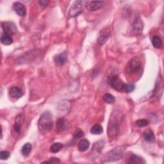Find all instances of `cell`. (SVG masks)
<instances>
[{
    "label": "cell",
    "mask_w": 164,
    "mask_h": 164,
    "mask_svg": "<svg viewBox=\"0 0 164 164\" xmlns=\"http://www.w3.org/2000/svg\"><path fill=\"white\" fill-rule=\"evenodd\" d=\"M122 118V115L117 111L112 113L107 126V135L110 139H114L118 136Z\"/></svg>",
    "instance_id": "1"
},
{
    "label": "cell",
    "mask_w": 164,
    "mask_h": 164,
    "mask_svg": "<svg viewBox=\"0 0 164 164\" xmlns=\"http://www.w3.org/2000/svg\"><path fill=\"white\" fill-rule=\"evenodd\" d=\"M53 127V116L50 112H44L38 122V128L39 131L43 134L50 131Z\"/></svg>",
    "instance_id": "2"
},
{
    "label": "cell",
    "mask_w": 164,
    "mask_h": 164,
    "mask_svg": "<svg viewBox=\"0 0 164 164\" xmlns=\"http://www.w3.org/2000/svg\"><path fill=\"white\" fill-rule=\"evenodd\" d=\"M124 155V149L122 146H119L113 149L106 155L104 162H115L121 160Z\"/></svg>",
    "instance_id": "3"
},
{
    "label": "cell",
    "mask_w": 164,
    "mask_h": 164,
    "mask_svg": "<svg viewBox=\"0 0 164 164\" xmlns=\"http://www.w3.org/2000/svg\"><path fill=\"white\" fill-rule=\"evenodd\" d=\"M87 1H75L72 4V6L70 8L69 16L71 17H74L80 14L85 8L87 5Z\"/></svg>",
    "instance_id": "4"
},
{
    "label": "cell",
    "mask_w": 164,
    "mask_h": 164,
    "mask_svg": "<svg viewBox=\"0 0 164 164\" xmlns=\"http://www.w3.org/2000/svg\"><path fill=\"white\" fill-rule=\"evenodd\" d=\"M141 67L142 65L139 60L136 58H133L128 63L126 67V71L129 74H137L140 71Z\"/></svg>",
    "instance_id": "5"
},
{
    "label": "cell",
    "mask_w": 164,
    "mask_h": 164,
    "mask_svg": "<svg viewBox=\"0 0 164 164\" xmlns=\"http://www.w3.org/2000/svg\"><path fill=\"white\" fill-rule=\"evenodd\" d=\"M110 83L112 88L117 91H124L126 85V83H124L117 76H113L110 80Z\"/></svg>",
    "instance_id": "6"
},
{
    "label": "cell",
    "mask_w": 164,
    "mask_h": 164,
    "mask_svg": "<svg viewBox=\"0 0 164 164\" xmlns=\"http://www.w3.org/2000/svg\"><path fill=\"white\" fill-rule=\"evenodd\" d=\"M110 33H111V31H110L109 28H104L103 30H102L100 32V37L98 39V43L100 45L104 44L106 42H107V41L109 38V37L110 36Z\"/></svg>",
    "instance_id": "7"
},
{
    "label": "cell",
    "mask_w": 164,
    "mask_h": 164,
    "mask_svg": "<svg viewBox=\"0 0 164 164\" xmlns=\"http://www.w3.org/2000/svg\"><path fill=\"white\" fill-rule=\"evenodd\" d=\"M143 30V24L140 19L137 17L132 25V33L133 35H139L142 33Z\"/></svg>",
    "instance_id": "8"
},
{
    "label": "cell",
    "mask_w": 164,
    "mask_h": 164,
    "mask_svg": "<svg viewBox=\"0 0 164 164\" xmlns=\"http://www.w3.org/2000/svg\"><path fill=\"white\" fill-rule=\"evenodd\" d=\"M104 4V2L102 1H92L88 2L86 7L89 11L95 12L99 11L100 9H101L103 7Z\"/></svg>",
    "instance_id": "9"
},
{
    "label": "cell",
    "mask_w": 164,
    "mask_h": 164,
    "mask_svg": "<svg viewBox=\"0 0 164 164\" xmlns=\"http://www.w3.org/2000/svg\"><path fill=\"white\" fill-rule=\"evenodd\" d=\"M9 95L13 99H19L23 95V91L19 86H14L9 89Z\"/></svg>",
    "instance_id": "10"
},
{
    "label": "cell",
    "mask_w": 164,
    "mask_h": 164,
    "mask_svg": "<svg viewBox=\"0 0 164 164\" xmlns=\"http://www.w3.org/2000/svg\"><path fill=\"white\" fill-rule=\"evenodd\" d=\"M13 8L16 14L21 17H24L26 14V9L25 6L20 2H15L13 4Z\"/></svg>",
    "instance_id": "11"
},
{
    "label": "cell",
    "mask_w": 164,
    "mask_h": 164,
    "mask_svg": "<svg viewBox=\"0 0 164 164\" xmlns=\"http://www.w3.org/2000/svg\"><path fill=\"white\" fill-rule=\"evenodd\" d=\"M2 28L3 33L11 35L15 32V25H12V23L8 22H3L2 23Z\"/></svg>",
    "instance_id": "12"
},
{
    "label": "cell",
    "mask_w": 164,
    "mask_h": 164,
    "mask_svg": "<svg viewBox=\"0 0 164 164\" xmlns=\"http://www.w3.org/2000/svg\"><path fill=\"white\" fill-rule=\"evenodd\" d=\"M67 60V55L65 53H60L57 55L54 58V61L57 65H63Z\"/></svg>",
    "instance_id": "13"
},
{
    "label": "cell",
    "mask_w": 164,
    "mask_h": 164,
    "mask_svg": "<svg viewBox=\"0 0 164 164\" xmlns=\"http://www.w3.org/2000/svg\"><path fill=\"white\" fill-rule=\"evenodd\" d=\"M90 146V142L85 139L80 140L78 144V149L81 152H84L87 150Z\"/></svg>",
    "instance_id": "14"
},
{
    "label": "cell",
    "mask_w": 164,
    "mask_h": 164,
    "mask_svg": "<svg viewBox=\"0 0 164 164\" xmlns=\"http://www.w3.org/2000/svg\"><path fill=\"white\" fill-rule=\"evenodd\" d=\"M68 127H69V123L66 120L64 119H60L58 120L56 122V128L58 130L62 131L68 128Z\"/></svg>",
    "instance_id": "15"
},
{
    "label": "cell",
    "mask_w": 164,
    "mask_h": 164,
    "mask_svg": "<svg viewBox=\"0 0 164 164\" xmlns=\"http://www.w3.org/2000/svg\"><path fill=\"white\" fill-rule=\"evenodd\" d=\"M0 40H1V42L3 44L6 45V46L12 44L13 43V41H14L11 35H10L8 34H6L5 33H2Z\"/></svg>",
    "instance_id": "16"
},
{
    "label": "cell",
    "mask_w": 164,
    "mask_h": 164,
    "mask_svg": "<svg viewBox=\"0 0 164 164\" xmlns=\"http://www.w3.org/2000/svg\"><path fill=\"white\" fill-rule=\"evenodd\" d=\"M143 137L144 140L149 142H153L155 140V135H154L153 132L150 130H148L146 131H144Z\"/></svg>",
    "instance_id": "17"
},
{
    "label": "cell",
    "mask_w": 164,
    "mask_h": 164,
    "mask_svg": "<svg viewBox=\"0 0 164 164\" xmlns=\"http://www.w3.org/2000/svg\"><path fill=\"white\" fill-rule=\"evenodd\" d=\"M129 163L131 164H142L144 163V159L136 155H132L129 158Z\"/></svg>",
    "instance_id": "18"
},
{
    "label": "cell",
    "mask_w": 164,
    "mask_h": 164,
    "mask_svg": "<svg viewBox=\"0 0 164 164\" xmlns=\"http://www.w3.org/2000/svg\"><path fill=\"white\" fill-rule=\"evenodd\" d=\"M151 42L153 47L157 48V49L160 48L162 46V41L161 39V38L158 35H155L152 37Z\"/></svg>",
    "instance_id": "19"
},
{
    "label": "cell",
    "mask_w": 164,
    "mask_h": 164,
    "mask_svg": "<svg viewBox=\"0 0 164 164\" xmlns=\"http://www.w3.org/2000/svg\"><path fill=\"white\" fill-rule=\"evenodd\" d=\"M32 144L30 143H26L23 146L21 149V153L24 157H28L32 151Z\"/></svg>",
    "instance_id": "20"
},
{
    "label": "cell",
    "mask_w": 164,
    "mask_h": 164,
    "mask_svg": "<svg viewBox=\"0 0 164 164\" xmlns=\"http://www.w3.org/2000/svg\"><path fill=\"white\" fill-rule=\"evenodd\" d=\"M103 131V127L99 124H96L91 128V133L93 135H101Z\"/></svg>",
    "instance_id": "21"
},
{
    "label": "cell",
    "mask_w": 164,
    "mask_h": 164,
    "mask_svg": "<svg viewBox=\"0 0 164 164\" xmlns=\"http://www.w3.org/2000/svg\"><path fill=\"white\" fill-rule=\"evenodd\" d=\"M63 147V145L60 142H56L51 146L50 147V151L53 153H56L59 152Z\"/></svg>",
    "instance_id": "22"
},
{
    "label": "cell",
    "mask_w": 164,
    "mask_h": 164,
    "mask_svg": "<svg viewBox=\"0 0 164 164\" xmlns=\"http://www.w3.org/2000/svg\"><path fill=\"white\" fill-rule=\"evenodd\" d=\"M103 100L105 103L111 104V103H113L115 102V99L114 96L113 95H112L111 94H109V93H107L103 95Z\"/></svg>",
    "instance_id": "23"
},
{
    "label": "cell",
    "mask_w": 164,
    "mask_h": 164,
    "mask_svg": "<svg viewBox=\"0 0 164 164\" xmlns=\"http://www.w3.org/2000/svg\"><path fill=\"white\" fill-rule=\"evenodd\" d=\"M136 125L139 127H145L148 126L149 122L146 119H139L136 121Z\"/></svg>",
    "instance_id": "24"
},
{
    "label": "cell",
    "mask_w": 164,
    "mask_h": 164,
    "mask_svg": "<svg viewBox=\"0 0 164 164\" xmlns=\"http://www.w3.org/2000/svg\"><path fill=\"white\" fill-rule=\"evenodd\" d=\"M10 156H11V154L7 151H2L0 153V158L2 160H7Z\"/></svg>",
    "instance_id": "25"
},
{
    "label": "cell",
    "mask_w": 164,
    "mask_h": 164,
    "mask_svg": "<svg viewBox=\"0 0 164 164\" xmlns=\"http://www.w3.org/2000/svg\"><path fill=\"white\" fill-rule=\"evenodd\" d=\"M135 89V85L133 84H126L124 87V90L127 92H131Z\"/></svg>",
    "instance_id": "26"
},
{
    "label": "cell",
    "mask_w": 164,
    "mask_h": 164,
    "mask_svg": "<svg viewBox=\"0 0 164 164\" xmlns=\"http://www.w3.org/2000/svg\"><path fill=\"white\" fill-rule=\"evenodd\" d=\"M84 135V134H83V131L82 130H81L80 129H78V130H77L76 131V132L74 133V137L76 138H81Z\"/></svg>",
    "instance_id": "27"
},
{
    "label": "cell",
    "mask_w": 164,
    "mask_h": 164,
    "mask_svg": "<svg viewBox=\"0 0 164 164\" xmlns=\"http://www.w3.org/2000/svg\"><path fill=\"white\" fill-rule=\"evenodd\" d=\"M43 163H60V160L59 158H51L49 159V160H47V161H46V162H44Z\"/></svg>",
    "instance_id": "28"
},
{
    "label": "cell",
    "mask_w": 164,
    "mask_h": 164,
    "mask_svg": "<svg viewBox=\"0 0 164 164\" xmlns=\"http://www.w3.org/2000/svg\"><path fill=\"white\" fill-rule=\"evenodd\" d=\"M14 128V130H15L16 132L19 133L21 131V124L15 122Z\"/></svg>",
    "instance_id": "29"
},
{
    "label": "cell",
    "mask_w": 164,
    "mask_h": 164,
    "mask_svg": "<svg viewBox=\"0 0 164 164\" xmlns=\"http://www.w3.org/2000/svg\"><path fill=\"white\" fill-rule=\"evenodd\" d=\"M39 3L41 7H46L47 5V4L49 3V2L46 1V0H42V1H40Z\"/></svg>",
    "instance_id": "30"
}]
</instances>
